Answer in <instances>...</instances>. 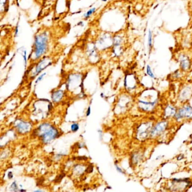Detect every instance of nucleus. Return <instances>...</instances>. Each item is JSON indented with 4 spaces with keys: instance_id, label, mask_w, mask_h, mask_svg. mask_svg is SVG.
I'll return each instance as SVG.
<instances>
[{
    "instance_id": "1",
    "label": "nucleus",
    "mask_w": 192,
    "mask_h": 192,
    "mask_svg": "<svg viewBox=\"0 0 192 192\" xmlns=\"http://www.w3.org/2000/svg\"><path fill=\"white\" fill-rule=\"evenodd\" d=\"M49 33L44 30L37 33L34 38L32 50L30 56L35 61L39 60L46 54L49 47Z\"/></svg>"
},
{
    "instance_id": "2",
    "label": "nucleus",
    "mask_w": 192,
    "mask_h": 192,
    "mask_svg": "<svg viewBox=\"0 0 192 192\" xmlns=\"http://www.w3.org/2000/svg\"><path fill=\"white\" fill-rule=\"evenodd\" d=\"M38 135L44 143H49L57 137L58 130L49 124H42L38 128Z\"/></svg>"
},
{
    "instance_id": "3",
    "label": "nucleus",
    "mask_w": 192,
    "mask_h": 192,
    "mask_svg": "<svg viewBox=\"0 0 192 192\" xmlns=\"http://www.w3.org/2000/svg\"><path fill=\"white\" fill-rule=\"evenodd\" d=\"M95 46L98 50H105L108 49L113 45V37L108 34L105 33L99 37L96 42Z\"/></svg>"
},
{
    "instance_id": "4",
    "label": "nucleus",
    "mask_w": 192,
    "mask_h": 192,
    "mask_svg": "<svg viewBox=\"0 0 192 192\" xmlns=\"http://www.w3.org/2000/svg\"><path fill=\"white\" fill-rule=\"evenodd\" d=\"M52 64L51 59L49 56H45L43 59L39 61L38 64L36 65L35 70L33 72V76L39 74L45 69L46 68Z\"/></svg>"
},
{
    "instance_id": "5",
    "label": "nucleus",
    "mask_w": 192,
    "mask_h": 192,
    "mask_svg": "<svg viewBox=\"0 0 192 192\" xmlns=\"http://www.w3.org/2000/svg\"><path fill=\"white\" fill-rule=\"evenodd\" d=\"M175 117L177 120L184 118H192V107L187 105L181 108L178 112L176 113Z\"/></svg>"
},
{
    "instance_id": "6",
    "label": "nucleus",
    "mask_w": 192,
    "mask_h": 192,
    "mask_svg": "<svg viewBox=\"0 0 192 192\" xmlns=\"http://www.w3.org/2000/svg\"><path fill=\"white\" fill-rule=\"evenodd\" d=\"M151 124L150 123H144L141 124L137 129V136L140 140L146 139L151 133Z\"/></svg>"
},
{
    "instance_id": "7",
    "label": "nucleus",
    "mask_w": 192,
    "mask_h": 192,
    "mask_svg": "<svg viewBox=\"0 0 192 192\" xmlns=\"http://www.w3.org/2000/svg\"><path fill=\"white\" fill-rule=\"evenodd\" d=\"M168 126V124L166 122H161L158 124H157L155 126L153 127L151 130L150 135L152 137H155L160 134L164 131L165 129H166V127Z\"/></svg>"
},
{
    "instance_id": "8",
    "label": "nucleus",
    "mask_w": 192,
    "mask_h": 192,
    "mask_svg": "<svg viewBox=\"0 0 192 192\" xmlns=\"http://www.w3.org/2000/svg\"><path fill=\"white\" fill-rule=\"evenodd\" d=\"M179 61L180 63V66L181 69L184 71L188 70L190 67L191 62L189 57L185 54H181L180 55Z\"/></svg>"
},
{
    "instance_id": "9",
    "label": "nucleus",
    "mask_w": 192,
    "mask_h": 192,
    "mask_svg": "<svg viewBox=\"0 0 192 192\" xmlns=\"http://www.w3.org/2000/svg\"><path fill=\"white\" fill-rule=\"evenodd\" d=\"M16 127L20 133L24 134L29 130L30 125L24 121H20L16 125Z\"/></svg>"
},
{
    "instance_id": "10",
    "label": "nucleus",
    "mask_w": 192,
    "mask_h": 192,
    "mask_svg": "<svg viewBox=\"0 0 192 192\" xmlns=\"http://www.w3.org/2000/svg\"><path fill=\"white\" fill-rule=\"evenodd\" d=\"M192 95V88L188 87L185 88L183 90H182L180 93V98L181 100H187V99L189 98L190 96Z\"/></svg>"
},
{
    "instance_id": "11",
    "label": "nucleus",
    "mask_w": 192,
    "mask_h": 192,
    "mask_svg": "<svg viewBox=\"0 0 192 192\" xmlns=\"http://www.w3.org/2000/svg\"><path fill=\"white\" fill-rule=\"evenodd\" d=\"M156 102H146L143 101H140L139 104H141L140 105L141 109L145 110H149L152 109L153 108L154 105L156 104Z\"/></svg>"
},
{
    "instance_id": "12",
    "label": "nucleus",
    "mask_w": 192,
    "mask_h": 192,
    "mask_svg": "<svg viewBox=\"0 0 192 192\" xmlns=\"http://www.w3.org/2000/svg\"><path fill=\"white\" fill-rule=\"evenodd\" d=\"M176 113L175 109L170 105L166 107L165 110V115L167 117H171L173 115H175Z\"/></svg>"
},
{
    "instance_id": "13",
    "label": "nucleus",
    "mask_w": 192,
    "mask_h": 192,
    "mask_svg": "<svg viewBox=\"0 0 192 192\" xmlns=\"http://www.w3.org/2000/svg\"><path fill=\"white\" fill-rule=\"evenodd\" d=\"M63 91H57L53 93L52 95V99L55 102H58L61 100L63 96Z\"/></svg>"
},
{
    "instance_id": "14",
    "label": "nucleus",
    "mask_w": 192,
    "mask_h": 192,
    "mask_svg": "<svg viewBox=\"0 0 192 192\" xmlns=\"http://www.w3.org/2000/svg\"><path fill=\"white\" fill-rule=\"evenodd\" d=\"M148 45L149 49L151 51L153 46V35L151 29L148 31Z\"/></svg>"
},
{
    "instance_id": "15",
    "label": "nucleus",
    "mask_w": 192,
    "mask_h": 192,
    "mask_svg": "<svg viewBox=\"0 0 192 192\" xmlns=\"http://www.w3.org/2000/svg\"><path fill=\"white\" fill-rule=\"evenodd\" d=\"M96 8H90L89 10H88L87 11L86 13L84 14V15H83L84 18H85L86 19H88L93 15V14L96 11Z\"/></svg>"
},
{
    "instance_id": "16",
    "label": "nucleus",
    "mask_w": 192,
    "mask_h": 192,
    "mask_svg": "<svg viewBox=\"0 0 192 192\" xmlns=\"http://www.w3.org/2000/svg\"><path fill=\"white\" fill-rule=\"evenodd\" d=\"M146 71H147V73L148 75L149 76H150L151 78H154L155 77L153 72L152 71L151 67L149 65H147V66Z\"/></svg>"
},
{
    "instance_id": "17",
    "label": "nucleus",
    "mask_w": 192,
    "mask_h": 192,
    "mask_svg": "<svg viewBox=\"0 0 192 192\" xmlns=\"http://www.w3.org/2000/svg\"><path fill=\"white\" fill-rule=\"evenodd\" d=\"M21 54H22V56L24 59V61L25 66H26L27 63V51L25 50H21Z\"/></svg>"
},
{
    "instance_id": "18",
    "label": "nucleus",
    "mask_w": 192,
    "mask_h": 192,
    "mask_svg": "<svg viewBox=\"0 0 192 192\" xmlns=\"http://www.w3.org/2000/svg\"><path fill=\"white\" fill-rule=\"evenodd\" d=\"M71 127L72 131L73 132L77 131L79 129V126L77 124H72Z\"/></svg>"
},
{
    "instance_id": "19",
    "label": "nucleus",
    "mask_w": 192,
    "mask_h": 192,
    "mask_svg": "<svg viewBox=\"0 0 192 192\" xmlns=\"http://www.w3.org/2000/svg\"><path fill=\"white\" fill-rule=\"evenodd\" d=\"M46 73H44L43 74H41L40 76H39V78H37V80L36 81V83H39V81H41L42 79L44 78V76L46 75Z\"/></svg>"
},
{
    "instance_id": "20",
    "label": "nucleus",
    "mask_w": 192,
    "mask_h": 192,
    "mask_svg": "<svg viewBox=\"0 0 192 192\" xmlns=\"http://www.w3.org/2000/svg\"><path fill=\"white\" fill-rule=\"evenodd\" d=\"M18 33H19V25L17 24L15 29V36L16 37L18 36Z\"/></svg>"
},
{
    "instance_id": "21",
    "label": "nucleus",
    "mask_w": 192,
    "mask_h": 192,
    "mask_svg": "<svg viewBox=\"0 0 192 192\" xmlns=\"http://www.w3.org/2000/svg\"><path fill=\"white\" fill-rule=\"evenodd\" d=\"M115 167H116V168H117V170L118 171V172L121 173H124L123 171L121 170V168H119L117 165H115Z\"/></svg>"
},
{
    "instance_id": "22",
    "label": "nucleus",
    "mask_w": 192,
    "mask_h": 192,
    "mask_svg": "<svg viewBox=\"0 0 192 192\" xmlns=\"http://www.w3.org/2000/svg\"><path fill=\"white\" fill-rule=\"evenodd\" d=\"M91 113V108L90 107H88V112H87V116H88V115H90V114Z\"/></svg>"
},
{
    "instance_id": "23",
    "label": "nucleus",
    "mask_w": 192,
    "mask_h": 192,
    "mask_svg": "<svg viewBox=\"0 0 192 192\" xmlns=\"http://www.w3.org/2000/svg\"><path fill=\"white\" fill-rule=\"evenodd\" d=\"M77 25H80V26H81V27H83L84 24H83V22H80L77 24Z\"/></svg>"
},
{
    "instance_id": "24",
    "label": "nucleus",
    "mask_w": 192,
    "mask_h": 192,
    "mask_svg": "<svg viewBox=\"0 0 192 192\" xmlns=\"http://www.w3.org/2000/svg\"><path fill=\"white\" fill-rule=\"evenodd\" d=\"M8 178L9 179H11L13 178V174H12V173L10 172V173H8Z\"/></svg>"
},
{
    "instance_id": "25",
    "label": "nucleus",
    "mask_w": 192,
    "mask_h": 192,
    "mask_svg": "<svg viewBox=\"0 0 192 192\" xmlns=\"http://www.w3.org/2000/svg\"><path fill=\"white\" fill-rule=\"evenodd\" d=\"M101 1H103V2H106V1H107V0H101Z\"/></svg>"
}]
</instances>
